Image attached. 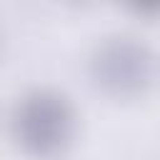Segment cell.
Wrapping results in <instances>:
<instances>
[{"mask_svg":"<svg viewBox=\"0 0 160 160\" xmlns=\"http://www.w3.org/2000/svg\"><path fill=\"white\" fill-rule=\"evenodd\" d=\"M8 128L22 155L52 160L72 145L78 135V110L60 88L35 85L15 100Z\"/></svg>","mask_w":160,"mask_h":160,"instance_id":"cell-1","label":"cell"},{"mask_svg":"<svg viewBox=\"0 0 160 160\" xmlns=\"http://www.w3.org/2000/svg\"><path fill=\"white\" fill-rule=\"evenodd\" d=\"M85 70L100 95L110 100H135L158 80V55L140 35L108 32L92 45Z\"/></svg>","mask_w":160,"mask_h":160,"instance_id":"cell-2","label":"cell"},{"mask_svg":"<svg viewBox=\"0 0 160 160\" xmlns=\"http://www.w3.org/2000/svg\"><path fill=\"white\" fill-rule=\"evenodd\" d=\"M128 12L138 15V18H148V20H160V0H138V2H130L125 5Z\"/></svg>","mask_w":160,"mask_h":160,"instance_id":"cell-3","label":"cell"}]
</instances>
